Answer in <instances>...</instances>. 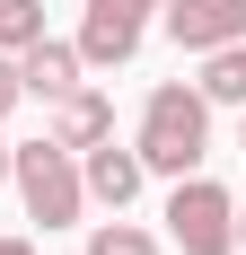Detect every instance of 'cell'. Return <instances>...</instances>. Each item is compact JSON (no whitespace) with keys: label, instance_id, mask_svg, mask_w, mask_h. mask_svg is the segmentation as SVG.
Wrapping results in <instances>:
<instances>
[{"label":"cell","instance_id":"cell-5","mask_svg":"<svg viewBox=\"0 0 246 255\" xmlns=\"http://www.w3.org/2000/svg\"><path fill=\"white\" fill-rule=\"evenodd\" d=\"M79 185H88V203H97V211H132V194L149 185V167H141V150H132V141H115V132H106L97 150H79Z\"/></svg>","mask_w":246,"mask_h":255},{"label":"cell","instance_id":"cell-11","mask_svg":"<svg viewBox=\"0 0 246 255\" xmlns=\"http://www.w3.org/2000/svg\"><path fill=\"white\" fill-rule=\"evenodd\" d=\"M44 35V0H0V53H18Z\"/></svg>","mask_w":246,"mask_h":255},{"label":"cell","instance_id":"cell-6","mask_svg":"<svg viewBox=\"0 0 246 255\" xmlns=\"http://www.w3.org/2000/svg\"><path fill=\"white\" fill-rule=\"evenodd\" d=\"M158 18H167L176 53H211V44H246V0H167Z\"/></svg>","mask_w":246,"mask_h":255},{"label":"cell","instance_id":"cell-15","mask_svg":"<svg viewBox=\"0 0 246 255\" xmlns=\"http://www.w3.org/2000/svg\"><path fill=\"white\" fill-rule=\"evenodd\" d=\"M238 150H246V106H238Z\"/></svg>","mask_w":246,"mask_h":255},{"label":"cell","instance_id":"cell-3","mask_svg":"<svg viewBox=\"0 0 246 255\" xmlns=\"http://www.w3.org/2000/svg\"><path fill=\"white\" fill-rule=\"evenodd\" d=\"M167 247L176 255H238V194L211 185L202 167L176 176V194H167Z\"/></svg>","mask_w":246,"mask_h":255},{"label":"cell","instance_id":"cell-10","mask_svg":"<svg viewBox=\"0 0 246 255\" xmlns=\"http://www.w3.org/2000/svg\"><path fill=\"white\" fill-rule=\"evenodd\" d=\"M88 255H167V247H158L141 220H123V211H115V220H97V229H88Z\"/></svg>","mask_w":246,"mask_h":255},{"label":"cell","instance_id":"cell-14","mask_svg":"<svg viewBox=\"0 0 246 255\" xmlns=\"http://www.w3.org/2000/svg\"><path fill=\"white\" fill-rule=\"evenodd\" d=\"M0 185H9V141H0Z\"/></svg>","mask_w":246,"mask_h":255},{"label":"cell","instance_id":"cell-1","mask_svg":"<svg viewBox=\"0 0 246 255\" xmlns=\"http://www.w3.org/2000/svg\"><path fill=\"white\" fill-rule=\"evenodd\" d=\"M132 150H141L149 176H194L202 158H211V106H202L194 79H158L141 97V132H132Z\"/></svg>","mask_w":246,"mask_h":255},{"label":"cell","instance_id":"cell-7","mask_svg":"<svg viewBox=\"0 0 246 255\" xmlns=\"http://www.w3.org/2000/svg\"><path fill=\"white\" fill-rule=\"evenodd\" d=\"M18 79H26V97H71L79 79H88V62H79V44H62V35H35V44H18Z\"/></svg>","mask_w":246,"mask_h":255},{"label":"cell","instance_id":"cell-2","mask_svg":"<svg viewBox=\"0 0 246 255\" xmlns=\"http://www.w3.org/2000/svg\"><path fill=\"white\" fill-rule=\"evenodd\" d=\"M9 185H18V203L35 229H79V211H88V185H79V150L62 141H9Z\"/></svg>","mask_w":246,"mask_h":255},{"label":"cell","instance_id":"cell-4","mask_svg":"<svg viewBox=\"0 0 246 255\" xmlns=\"http://www.w3.org/2000/svg\"><path fill=\"white\" fill-rule=\"evenodd\" d=\"M149 9L158 0H79V62L88 71H123L132 53H141V35H149Z\"/></svg>","mask_w":246,"mask_h":255},{"label":"cell","instance_id":"cell-8","mask_svg":"<svg viewBox=\"0 0 246 255\" xmlns=\"http://www.w3.org/2000/svg\"><path fill=\"white\" fill-rule=\"evenodd\" d=\"M44 115H53L44 132H53V141H62V150H97L106 132H115V106H106V88H88V79H79L71 97H53Z\"/></svg>","mask_w":246,"mask_h":255},{"label":"cell","instance_id":"cell-16","mask_svg":"<svg viewBox=\"0 0 246 255\" xmlns=\"http://www.w3.org/2000/svg\"><path fill=\"white\" fill-rule=\"evenodd\" d=\"M238 247H246V203H238Z\"/></svg>","mask_w":246,"mask_h":255},{"label":"cell","instance_id":"cell-9","mask_svg":"<svg viewBox=\"0 0 246 255\" xmlns=\"http://www.w3.org/2000/svg\"><path fill=\"white\" fill-rule=\"evenodd\" d=\"M202 62V106H246V44H211V53H194Z\"/></svg>","mask_w":246,"mask_h":255},{"label":"cell","instance_id":"cell-17","mask_svg":"<svg viewBox=\"0 0 246 255\" xmlns=\"http://www.w3.org/2000/svg\"><path fill=\"white\" fill-rule=\"evenodd\" d=\"M158 9H167V0H158Z\"/></svg>","mask_w":246,"mask_h":255},{"label":"cell","instance_id":"cell-12","mask_svg":"<svg viewBox=\"0 0 246 255\" xmlns=\"http://www.w3.org/2000/svg\"><path fill=\"white\" fill-rule=\"evenodd\" d=\"M26 106V79H18V53H0V124Z\"/></svg>","mask_w":246,"mask_h":255},{"label":"cell","instance_id":"cell-13","mask_svg":"<svg viewBox=\"0 0 246 255\" xmlns=\"http://www.w3.org/2000/svg\"><path fill=\"white\" fill-rule=\"evenodd\" d=\"M0 255H35V238H0Z\"/></svg>","mask_w":246,"mask_h":255}]
</instances>
